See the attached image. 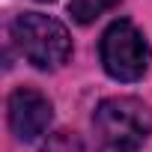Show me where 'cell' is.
Listing matches in <instances>:
<instances>
[{
    "label": "cell",
    "instance_id": "4",
    "mask_svg": "<svg viewBox=\"0 0 152 152\" xmlns=\"http://www.w3.org/2000/svg\"><path fill=\"white\" fill-rule=\"evenodd\" d=\"M51 119H54V107L39 90L18 87L9 96V128L18 140H24V143L39 140L48 131Z\"/></svg>",
    "mask_w": 152,
    "mask_h": 152
},
{
    "label": "cell",
    "instance_id": "7",
    "mask_svg": "<svg viewBox=\"0 0 152 152\" xmlns=\"http://www.w3.org/2000/svg\"><path fill=\"white\" fill-rule=\"evenodd\" d=\"M39 3H51V0H39Z\"/></svg>",
    "mask_w": 152,
    "mask_h": 152
},
{
    "label": "cell",
    "instance_id": "3",
    "mask_svg": "<svg viewBox=\"0 0 152 152\" xmlns=\"http://www.w3.org/2000/svg\"><path fill=\"white\" fill-rule=\"evenodd\" d=\"M99 57H102L104 72L113 81L128 84V81H140L146 75L152 51H149V42L143 39V33L131 21L119 18L104 30L102 45H99Z\"/></svg>",
    "mask_w": 152,
    "mask_h": 152
},
{
    "label": "cell",
    "instance_id": "5",
    "mask_svg": "<svg viewBox=\"0 0 152 152\" xmlns=\"http://www.w3.org/2000/svg\"><path fill=\"white\" fill-rule=\"evenodd\" d=\"M116 3L119 0H69V12L78 24H93L96 18H102Z\"/></svg>",
    "mask_w": 152,
    "mask_h": 152
},
{
    "label": "cell",
    "instance_id": "6",
    "mask_svg": "<svg viewBox=\"0 0 152 152\" xmlns=\"http://www.w3.org/2000/svg\"><path fill=\"white\" fill-rule=\"evenodd\" d=\"M42 152H84V146H81V140L75 137V134L60 131L57 137H51V143H48Z\"/></svg>",
    "mask_w": 152,
    "mask_h": 152
},
{
    "label": "cell",
    "instance_id": "2",
    "mask_svg": "<svg viewBox=\"0 0 152 152\" xmlns=\"http://www.w3.org/2000/svg\"><path fill=\"white\" fill-rule=\"evenodd\" d=\"M9 36L15 48L33 63L36 69H60L72 57V36L69 30L42 12H21L9 24Z\"/></svg>",
    "mask_w": 152,
    "mask_h": 152
},
{
    "label": "cell",
    "instance_id": "1",
    "mask_svg": "<svg viewBox=\"0 0 152 152\" xmlns=\"http://www.w3.org/2000/svg\"><path fill=\"white\" fill-rule=\"evenodd\" d=\"M102 152H137L152 134V110L131 96L104 99L93 113Z\"/></svg>",
    "mask_w": 152,
    "mask_h": 152
}]
</instances>
